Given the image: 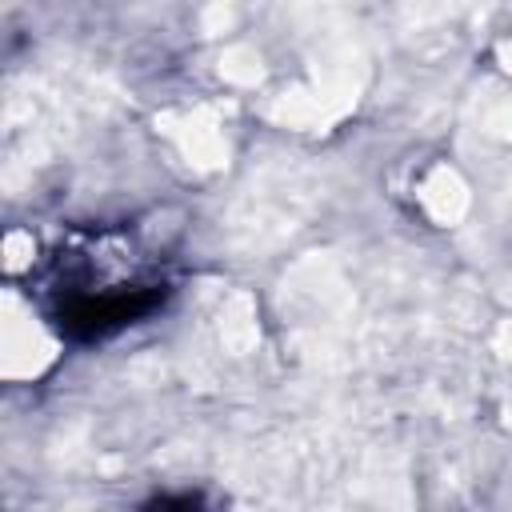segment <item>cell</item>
Masks as SVG:
<instances>
[{"label": "cell", "instance_id": "6da1fadb", "mask_svg": "<svg viewBox=\"0 0 512 512\" xmlns=\"http://www.w3.org/2000/svg\"><path fill=\"white\" fill-rule=\"evenodd\" d=\"M168 280H160L128 232H72L48 256L40 276V296L52 328L72 344H100L168 300Z\"/></svg>", "mask_w": 512, "mask_h": 512}, {"label": "cell", "instance_id": "7a4b0ae2", "mask_svg": "<svg viewBox=\"0 0 512 512\" xmlns=\"http://www.w3.org/2000/svg\"><path fill=\"white\" fill-rule=\"evenodd\" d=\"M136 512H216V504L204 492L180 488V492H156V496H148Z\"/></svg>", "mask_w": 512, "mask_h": 512}]
</instances>
